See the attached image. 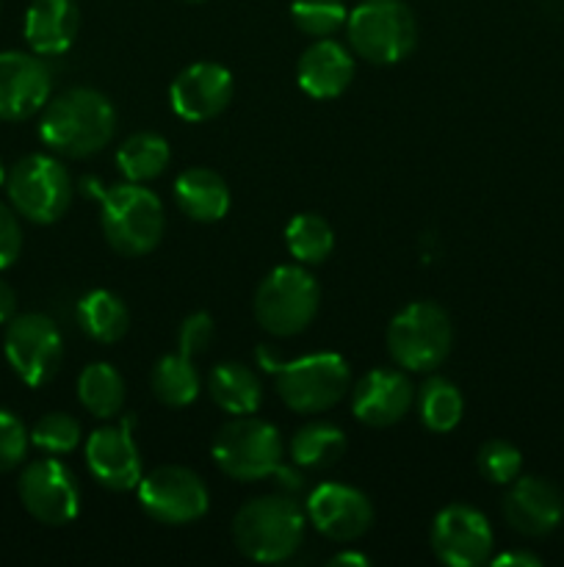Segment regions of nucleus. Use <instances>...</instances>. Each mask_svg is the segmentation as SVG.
<instances>
[{
  "mask_svg": "<svg viewBox=\"0 0 564 567\" xmlns=\"http://www.w3.org/2000/svg\"><path fill=\"white\" fill-rule=\"evenodd\" d=\"M116 133V111L103 92L88 86L66 89L48 100L39 120L44 147L64 158H88Z\"/></svg>",
  "mask_w": 564,
  "mask_h": 567,
  "instance_id": "obj_1",
  "label": "nucleus"
},
{
  "mask_svg": "<svg viewBox=\"0 0 564 567\" xmlns=\"http://www.w3.org/2000/svg\"><path fill=\"white\" fill-rule=\"evenodd\" d=\"M307 515L288 496L249 498L232 518V540L247 559L276 565L291 559L304 540Z\"/></svg>",
  "mask_w": 564,
  "mask_h": 567,
  "instance_id": "obj_2",
  "label": "nucleus"
},
{
  "mask_svg": "<svg viewBox=\"0 0 564 567\" xmlns=\"http://www.w3.org/2000/svg\"><path fill=\"white\" fill-rule=\"evenodd\" d=\"M105 241L127 258L153 252L166 230L164 203L144 183H122L103 194L100 208Z\"/></svg>",
  "mask_w": 564,
  "mask_h": 567,
  "instance_id": "obj_3",
  "label": "nucleus"
},
{
  "mask_svg": "<svg viewBox=\"0 0 564 567\" xmlns=\"http://www.w3.org/2000/svg\"><path fill=\"white\" fill-rule=\"evenodd\" d=\"M348 48L370 64H398L418 42V22L404 0H363L348 11Z\"/></svg>",
  "mask_w": 564,
  "mask_h": 567,
  "instance_id": "obj_4",
  "label": "nucleus"
},
{
  "mask_svg": "<svg viewBox=\"0 0 564 567\" xmlns=\"http://www.w3.org/2000/svg\"><path fill=\"white\" fill-rule=\"evenodd\" d=\"M321 288L315 277L299 266H276L254 293V321L274 338H293L318 316Z\"/></svg>",
  "mask_w": 564,
  "mask_h": 567,
  "instance_id": "obj_5",
  "label": "nucleus"
},
{
  "mask_svg": "<svg viewBox=\"0 0 564 567\" xmlns=\"http://www.w3.org/2000/svg\"><path fill=\"white\" fill-rule=\"evenodd\" d=\"M274 385L276 396L293 413H326L352 388V369L343 354L315 352L274 365Z\"/></svg>",
  "mask_w": 564,
  "mask_h": 567,
  "instance_id": "obj_6",
  "label": "nucleus"
},
{
  "mask_svg": "<svg viewBox=\"0 0 564 567\" xmlns=\"http://www.w3.org/2000/svg\"><path fill=\"white\" fill-rule=\"evenodd\" d=\"M213 460L236 482H260L282 476V437L274 424L254 415H236L213 437Z\"/></svg>",
  "mask_w": 564,
  "mask_h": 567,
  "instance_id": "obj_7",
  "label": "nucleus"
},
{
  "mask_svg": "<svg viewBox=\"0 0 564 567\" xmlns=\"http://www.w3.org/2000/svg\"><path fill=\"white\" fill-rule=\"evenodd\" d=\"M451 319L435 302L407 305L387 324V352L393 363L415 374L437 369L451 352Z\"/></svg>",
  "mask_w": 564,
  "mask_h": 567,
  "instance_id": "obj_8",
  "label": "nucleus"
},
{
  "mask_svg": "<svg viewBox=\"0 0 564 567\" xmlns=\"http://www.w3.org/2000/svg\"><path fill=\"white\" fill-rule=\"evenodd\" d=\"M6 194L22 219L33 225H53L70 210L72 177L55 155L31 153L9 169Z\"/></svg>",
  "mask_w": 564,
  "mask_h": 567,
  "instance_id": "obj_9",
  "label": "nucleus"
},
{
  "mask_svg": "<svg viewBox=\"0 0 564 567\" xmlns=\"http://www.w3.org/2000/svg\"><path fill=\"white\" fill-rule=\"evenodd\" d=\"M136 491L144 515L164 526L194 524L210 507V493L202 476L182 465H158L142 476Z\"/></svg>",
  "mask_w": 564,
  "mask_h": 567,
  "instance_id": "obj_10",
  "label": "nucleus"
},
{
  "mask_svg": "<svg viewBox=\"0 0 564 567\" xmlns=\"http://www.w3.org/2000/svg\"><path fill=\"white\" fill-rule=\"evenodd\" d=\"M3 354L25 385L42 388L59 374L64 341L50 316L22 313L6 324Z\"/></svg>",
  "mask_w": 564,
  "mask_h": 567,
  "instance_id": "obj_11",
  "label": "nucleus"
},
{
  "mask_svg": "<svg viewBox=\"0 0 564 567\" xmlns=\"http://www.w3.org/2000/svg\"><path fill=\"white\" fill-rule=\"evenodd\" d=\"M17 493L33 520L44 526H66L81 513V485L61 460H33L17 480Z\"/></svg>",
  "mask_w": 564,
  "mask_h": 567,
  "instance_id": "obj_12",
  "label": "nucleus"
},
{
  "mask_svg": "<svg viewBox=\"0 0 564 567\" xmlns=\"http://www.w3.org/2000/svg\"><path fill=\"white\" fill-rule=\"evenodd\" d=\"M307 524L332 543H354L374 524V504L357 487L324 482L304 502Z\"/></svg>",
  "mask_w": 564,
  "mask_h": 567,
  "instance_id": "obj_13",
  "label": "nucleus"
},
{
  "mask_svg": "<svg viewBox=\"0 0 564 567\" xmlns=\"http://www.w3.org/2000/svg\"><path fill=\"white\" fill-rule=\"evenodd\" d=\"M490 520L470 504H448L431 524V548L448 567H479L490 563Z\"/></svg>",
  "mask_w": 564,
  "mask_h": 567,
  "instance_id": "obj_14",
  "label": "nucleus"
},
{
  "mask_svg": "<svg viewBox=\"0 0 564 567\" xmlns=\"http://www.w3.org/2000/svg\"><path fill=\"white\" fill-rule=\"evenodd\" d=\"M53 78L36 53H0V120L25 122L48 105Z\"/></svg>",
  "mask_w": 564,
  "mask_h": 567,
  "instance_id": "obj_15",
  "label": "nucleus"
},
{
  "mask_svg": "<svg viewBox=\"0 0 564 567\" xmlns=\"http://www.w3.org/2000/svg\"><path fill=\"white\" fill-rule=\"evenodd\" d=\"M86 468L105 491L125 493L136 491L142 482V454L133 441L130 421L105 424L94 430L86 441Z\"/></svg>",
  "mask_w": 564,
  "mask_h": 567,
  "instance_id": "obj_16",
  "label": "nucleus"
},
{
  "mask_svg": "<svg viewBox=\"0 0 564 567\" xmlns=\"http://www.w3.org/2000/svg\"><path fill=\"white\" fill-rule=\"evenodd\" d=\"M232 89L236 86H232V75L227 66L216 64V61H197L171 81V111L194 125L216 120L230 105Z\"/></svg>",
  "mask_w": 564,
  "mask_h": 567,
  "instance_id": "obj_17",
  "label": "nucleus"
},
{
  "mask_svg": "<svg viewBox=\"0 0 564 567\" xmlns=\"http://www.w3.org/2000/svg\"><path fill=\"white\" fill-rule=\"evenodd\" d=\"M415 388L398 369H374L354 385L352 413L359 424L385 430L412 410Z\"/></svg>",
  "mask_w": 564,
  "mask_h": 567,
  "instance_id": "obj_18",
  "label": "nucleus"
},
{
  "mask_svg": "<svg viewBox=\"0 0 564 567\" xmlns=\"http://www.w3.org/2000/svg\"><path fill=\"white\" fill-rule=\"evenodd\" d=\"M503 518L518 535L542 537L551 535L564 518V498L547 480L523 476L509 487L503 498Z\"/></svg>",
  "mask_w": 564,
  "mask_h": 567,
  "instance_id": "obj_19",
  "label": "nucleus"
},
{
  "mask_svg": "<svg viewBox=\"0 0 564 567\" xmlns=\"http://www.w3.org/2000/svg\"><path fill=\"white\" fill-rule=\"evenodd\" d=\"M354 78V59L341 42L324 37L315 39L296 64V83L315 100L341 97Z\"/></svg>",
  "mask_w": 564,
  "mask_h": 567,
  "instance_id": "obj_20",
  "label": "nucleus"
},
{
  "mask_svg": "<svg viewBox=\"0 0 564 567\" xmlns=\"http://www.w3.org/2000/svg\"><path fill=\"white\" fill-rule=\"evenodd\" d=\"M81 31L77 0H31L22 33L36 55H61L72 48Z\"/></svg>",
  "mask_w": 564,
  "mask_h": 567,
  "instance_id": "obj_21",
  "label": "nucleus"
},
{
  "mask_svg": "<svg viewBox=\"0 0 564 567\" xmlns=\"http://www.w3.org/2000/svg\"><path fill=\"white\" fill-rule=\"evenodd\" d=\"M175 203L188 219L210 225V221L224 219L230 210V188L224 177L216 175L208 166H191L177 175Z\"/></svg>",
  "mask_w": 564,
  "mask_h": 567,
  "instance_id": "obj_22",
  "label": "nucleus"
},
{
  "mask_svg": "<svg viewBox=\"0 0 564 567\" xmlns=\"http://www.w3.org/2000/svg\"><path fill=\"white\" fill-rule=\"evenodd\" d=\"M208 393L216 408L224 410L232 419L258 413V408L263 404L260 377L249 365L232 363V360L213 365V371L208 374Z\"/></svg>",
  "mask_w": 564,
  "mask_h": 567,
  "instance_id": "obj_23",
  "label": "nucleus"
},
{
  "mask_svg": "<svg viewBox=\"0 0 564 567\" xmlns=\"http://www.w3.org/2000/svg\"><path fill=\"white\" fill-rule=\"evenodd\" d=\"M77 324L92 341L116 343L130 330V310L114 291L94 288L77 302Z\"/></svg>",
  "mask_w": 564,
  "mask_h": 567,
  "instance_id": "obj_24",
  "label": "nucleus"
},
{
  "mask_svg": "<svg viewBox=\"0 0 564 567\" xmlns=\"http://www.w3.org/2000/svg\"><path fill=\"white\" fill-rule=\"evenodd\" d=\"M171 161L169 142L158 133H133L116 150V166L127 183H149L166 172Z\"/></svg>",
  "mask_w": 564,
  "mask_h": 567,
  "instance_id": "obj_25",
  "label": "nucleus"
},
{
  "mask_svg": "<svg viewBox=\"0 0 564 567\" xmlns=\"http://www.w3.org/2000/svg\"><path fill=\"white\" fill-rule=\"evenodd\" d=\"M125 380L111 363H92L77 377V402L94 419H116L125 408Z\"/></svg>",
  "mask_w": 564,
  "mask_h": 567,
  "instance_id": "obj_26",
  "label": "nucleus"
},
{
  "mask_svg": "<svg viewBox=\"0 0 564 567\" xmlns=\"http://www.w3.org/2000/svg\"><path fill=\"white\" fill-rule=\"evenodd\" d=\"M346 446L348 443L341 426L330 424V421H310L293 435L291 457L299 468L324 471L341 463Z\"/></svg>",
  "mask_w": 564,
  "mask_h": 567,
  "instance_id": "obj_27",
  "label": "nucleus"
},
{
  "mask_svg": "<svg viewBox=\"0 0 564 567\" xmlns=\"http://www.w3.org/2000/svg\"><path fill=\"white\" fill-rule=\"evenodd\" d=\"M155 399L166 408H188L199 396V374L182 352L164 354L149 374Z\"/></svg>",
  "mask_w": 564,
  "mask_h": 567,
  "instance_id": "obj_28",
  "label": "nucleus"
},
{
  "mask_svg": "<svg viewBox=\"0 0 564 567\" xmlns=\"http://www.w3.org/2000/svg\"><path fill=\"white\" fill-rule=\"evenodd\" d=\"M464 413V399L459 388L446 377H429L418 391V415L435 435L457 430Z\"/></svg>",
  "mask_w": 564,
  "mask_h": 567,
  "instance_id": "obj_29",
  "label": "nucleus"
},
{
  "mask_svg": "<svg viewBox=\"0 0 564 567\" xmlns=\"http://www.w3.org/2000/svg\"><path fill=\"white\" fill-rule=\"evenodd\" d=\"M285 247L302 266H318L335 249V233L318 214H296L285 225Z\"/></svg>",
  "mask_w": 564,
  "mask_h": 567,
  "instance_id": "obj_30",
  "label": "nucleus"
},
{
  "mask_svg": "<svg viewBox=\"0 0 564 567\" xmlns=\"http://www.w3.org/2000/svg\"><path fill=\"white\" fill-rule=\"evenodd\" d=\"M291 20L307 37L324 39L346 25L348 11L343 0H293Z\"/></svg>",
  "mask_w": 564,
  "mask_h": 567,
  "instance_id": "obj_31",
  "label": "nucleus"
},
{
  "mask_svg": "<svg viewBox=\"0 0 564 567\" xmlns=\"http://www.w3.org/2000/svg\"><path fill=\"white\" fill-rule=\"evenodd\" d=\"M28 435H31V446H36L44 454H53V457L72 454L83 441L81 424L70 413L42 415Z\"/></svg>",
  "mask_w": 564,
  "mask_h": 567,
  "instance_id": "obj_32",
  "label": "nucleus"
},
{
  "mask_svg": "<svg viewBox=\"0 0 564 567\" xmlns=\"http://www.w3.org/2000/svg\"><path fill=\"white\" fill-rule=\"evenodd\" d=\"M523 468V457L506 441H487L479 449V471L492 485H512Z\"/></svg>",
  "mask_w": 564,
  "mask_h": 567,
  "instance_id": "obj_33",
  "label": "nucleus"
},
{
  "mask_svg": "<svg viewBox=\"0 0 564 567\" xmlns=\"http://www.w3.org/2000/svg\"><path fill=\"white\" fill-rule=\"evenodd\" d=\"M28 446H31V435H28L25 424L14 413L0 408V474L22 465Z\"/></svg>",
  "mask_w": 564,
  "mask_h": 567,
  "instance_id": "obj_34",
  "label": "nucleus"
},
{
  "mask_svg": "<svg viewBox=\"0 0 564 567\" xmlns=\"http://www.w3.org/2000/svg\"><path fill=\"white\" fill-rule=\"evenodd\" d=\"M213 336H216L213 319H210V313L199 310V313L186 316V321L180 324V332H177V347H180V352L188 354V358H197V354L208 352Z\"/></svg>",
  "mask_w": 564,
  "mask_h": 567,
  "instance_id": "obj_35",
  "label": "nucleus"
},
{
  "mask_svg": "<svg viewBox=\"0 0 564 567\" xmlns=\"http://www.w3.org/2000/svg\"><path fill=\"white\" fill-rule=\"evenodd\" d=\"M22 252V227L17 210L0 203V271L17 264Z\"/></svg>",
  "mask_w": 564,
  "mask_h": 567,
  "instance_id": "obj_36",
  "label": "nucleus"
},
{
  "mask_svg": "<svg viewBox=\"0 0 564 567\" xmlns=\"http://www.w3.org/2000/svg\"><path fill=\"white\" fill-rule=\"evenodd\" d=\"M17 316V293L6 280H0V324H9Z\"/></svg>",
  "mask_w": 564,
  "mask_h": 567,
  "instance_id": "obj_37",
  "label": "nucleus"
},
{
  "mask_svg": "<svg viewBox=\"0 0 564 567\" xmlns=\"http://www.w3.org/2000/svg\"><path fill=\"white\" fill-rule=\"evenodd\" d=\"M490 563L495 567H540V557H534V554H501V557L490 559Z\"/></svg>",
  "mask_w": 564,
  "mask_h": 567,
  "instance_id": "obj_38",
  "label": "nucleus"
},
{
  "mask_svg": "<svg viewBox=\"0 0 564 567\" xmlns=\"http://www.w3.org/2000/svg\"><path fill=\"white\" fill-rule=\"evenodd\" d=\"M330 565L332 567H368L370 559L365 557V554H357V551H341L330 559Z\"/></svg>",
  "mask_w": 564,
  "mask_h": 567,
  "instance_id": "obj_39",
  "label": "nucleus"
},
{
  "mask_svg": "<svg viewBox=\"0 0 564 567\" xmlns=\"http://www.w3.org/2000/svg\"><path fill=\"white\" fill-rule=\"evenodd\" d=\"M6 175H9V172H6V166H3V158H0V186H3V183H6Z\"/></svg>",
  "mask_w": 564,
  "mask_h": 567,
  "instance_id": "obj_40",
  "label": "nucleus"
},
{
  "mask_svg": "<svg viewBox=\"0 0 564 567\" xmlns=\"http://www.w3.org/2000/svg\"><path fill=\"white\" fill-rule=\"evenodd\" d=\"M188 3H202V0H188Z\"/></svg>",
  "mask_w": 564,
  "mask_h": 567,
  "instance_id": "obj_41",
  "label": "nucleus"
}]
</instances>
